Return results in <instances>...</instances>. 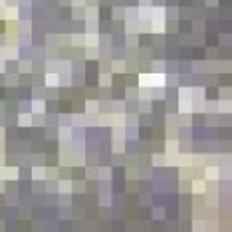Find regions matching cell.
Instances as JSON below:
<instances>
[{"label": "cell", "instance_id": "1", "mask_svg": "<svg viewBox=\"0 0 232 232\" xmlns=\"http://www.w3.org/2000/svg\"><path fill=\"white\" fill-rule=\"evenodd\" d=\"M34 109H36V111H42V101H36V103H34Z\"/></svg>", "mask_w": 232, "mask_h": 232}]
</instances>
